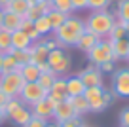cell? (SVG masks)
I'll list each match as a JSON object with an SVG mask.
<instances>
[{
	"instance_id": "1",
	"label": "cell",
	"mask_w": 129,
	"mask_h": 127,
	"mask_svg": "<svg viewBox=\"0 0 129 127\" xmlns=\"http://www.w3.org/2000/svg\"><path fill=\"white\" fill-rule=\"evenodd\" d=\"M84 32H85L84 19H80L78 15H69L59 28H55V30L51 32V36L57 40L59 48L69 49V48H74V46H76V42L80 40V36L84 34Z\"/></svg>"
},
{
	"instance_id": "2",
	"label": "cell",
	"mask_w": 129,
	"mask_h": 127,
	"mask_svg": "<svg viewBox=\"0 0 129 127\" xmlns=\"http://www.w3.org/2000/svg\"><path fill=\"white\" fill-rule=\"evenodd\" d=\"M85 23V30L95 34L97 38H108L110 30H112L114 23H116V15L110 10H101V12H91L87 15Z\"/></svg>"
},
{
	"instance_id": "3",
	"label": "cell",
	"mask_w": 129,
	"mask_h": 127,
	"mask_svg": "<svg viewBox=\"0 0 129 127\" xmlns=\"http://www.w3.org/2000/svg\"><path fill=\"white\" fill-rule=\"evenodd\" d=\"M48 65L57 76H64L72 67V57L69 55V51L63 48H57L53 51H49L48 55Z\"/></svg>"
},
{
	"instance_id": "4",
	"label": "cell",
	"mask_w": 129,
	"mask_h": 127,
	"mask_svg": "<svg viewBox=\"0 0 129 127\" xmlns=\"http://www.w3.org/2000/svg\"><path fill=\"white\" fill-rule=\"evenodd\" d=\"M87 61H89V65H95V67L106 63V61H114L112 42H110L108 38H103L101 42H99V44L87 53Z\"/></svg>"
},
{
	"instance_id": "5",
	"label": "cell",
	"mask_w": 129,
	"mask_h": 127,
	"mask_svg": "<svg viewBox=\"0 0 129 127\" xmlns=\"http://www.w3.org/2000/svg\"><path fill=\"white\" fill-rule=\"evenodd\" d=\"M23 83L25 80L21 76V72H4V74H0V91H4L8 97H19Z\"/></svg>"
},
{
	"instance_id": "6",
	"label": "cell",
	"mask_w": 129,
	"mask_h": 127,
	"mask_svg": "<svg viewBox=\"0 0 129 127\" xmlns=\"http://www.w3.org/2000/svg\"><path fill=\"white\" fill-rule=\"evenodd\" d=\"M46 97H48V91H46L38 82H25L23 87H21V91H19V99L23 101L27 106H30V104L38 103V101H42V99H46Z\"/></svg>"
},
{
	"instance_id": "7",
	"label": "cell",
	"mask_w": 129,
	"mask_h": 127,
	"mask_svg": "<svg viewBox=\"0 0 129 127\" xmlns=\"http://www.w3.org/2000/svg\"><path fill=\"white\" fill-rule=\"evenodd\" d=\"M112 91L120 99H129V67L116 68L112 72Z\"/></svg>"
},
{
	"instance_id": "8",
	"label": "cell",
	"mask_w": 129,
	"mask_h": 127,
	"mask_svg": "<svg viewBox=\"0 0 129 127\" xmlns=\"http://www.w3.org/2000/svg\"><path fill=\"white\" fill-rule=\"evenodd\" d=\"M78 76H80L85 87H105V76L95 65H87Z\"/></svg>"
},
{
	"instance_id": "9",
	"label": "cell",
	"mask_w": 129,
	"mask_h": 127,
	"mask_svg": "<svg viewBox=\"0 0 129 127\" xmlns=\"http://www.w3.org/2000/svg\"><path fill=\"white\" fill-rule=\"evenodd\" d=\"M103 93H105V87H85L84 97H85V101H87V104H89V112H95L97 114V112L106 110Z\"/></svg>"
},
{
	"instance_id": "10",
	"label": "cell",
	"mask_w": 129,
	"mask_h": 127,
	"mask_svg": "<svg viewBox=\"0 0 129 127\" xmlns=\"http://www.w3.org/2000/svg\"><path fill=\"white\" fill-rule=\"evenodd\" d=\"M55 101H51L49 97H46V99H42V101H38V103H34V104H30V112H32V116H36V118H42V119H46V121H49V119H53V110H55Z\"/></svg>"
},
{
	"instance_id": "11",
	"label": "cell",
	"mask_w": 129,
	"mask_h": 127,
	"mask_svg": "<svg viewBox=\"0 0 129 127\" xmlns=\"http://www.w3.org/2000/svg\"><path fill=\"white\" fill-rule=\"evenodd\" d=\"M72 118H80V116H76V112H74L69 97L55 104V110H53V121L63 123V121H69V119H72Z\"/></svg>"
},
{
	"instance_id": "12",
	"label": "cell",
	"mask_w": 129,
	"mask_h": 127,
	"mask_svg": "<svg viewBox=\"0 0 129 127\" xmlns=\"http://www.w3.org/2000/svg\"><path fill=\"white\" fill-rule=\"evenodd\" d=\"M48 97L51 101H55V103H61V101H64L69 97L67 95V76H57L53 85L48 91Z\"/></svg>"
},
{
	"instance_id": "13",
	"label": "cell",
	"mask_w": 129,
	"mask_h": 127,
	"mask_svg": "<svg viewBox=\"0 0 129 127\" xmlns=\"http://www.w3.org/2000/svg\"><path fill=\"white\" fill-rule=\"evenodd\" d=\"M30 118H32V112H30V108H28L27 104H21L19 108H15L13 112H10V114L6 116V119H10L13 125H19V127H25L30 121Z\"/></svg>"
},
{
	"instance_id": "14",
	"label": "cell",
	"mask_w": 129,
	"mask_h": 127,
	"mask_svg": "<svg viewBox=\"0 0 129 127\" xmlns=\"http://www.w3.org/2000/svg\"><path fill=\"white\" fill-rule=\"evenodd\" d=\"M30 51H32V63H34V65L48 63L49 49H48V46H46L44 38H40L38 42H32V46H30Z\"/></svg>"
},
{
	"instance_id": "15",
	"label": "cell",
	"mask_w": 129,
	"mask_h": 127,
	"mask_svg": "<svg viewBox=\"0 0 129 127\" xmlns=\"http://www.w3.org/2000/svg\"><path fill=\"white\" fill-rule=\"evenodd\" d=\"M49 10H51L49 0H40V2H36V4H28V10H27V13H25V19L34 21L40 15H46Z\"/></svg>"
},
{
	"instance_id": "16",
	"label": "cell",
	"mask_w": 129,
	"mask_h": 127,
	"mask_svg": "<svg viewBox=\"0 0 129 127\" xmlns=\"http://www.w3.org/2000/svg\"><path fill=\"white\" fill-rule=\"evenodd\" d=\"M112 42V53H114V61H127L129 59V38H121V40H110Z\"/></svg>"
},
{
	"instance_id": "17",
	"label": "cell",
	"mask_w": 129,
	"mask_h": 127,
	"mask_svg": "<svg viewBox=\"0 0 129 127\" xmlns=\"http://www.w3.org/2000/svg\"><path fill=\"white\" fill-rule=\"evenodd\" d=\"M99 42H101V38H97L95 34H91V32L85 30L84 34L80 36V40L76 42V46H74V48H78L80 51H84V53H89L97 44H99Z\"/></svg>"
},
{
	"instance_id": "18",
	"label": "cell",
	"mask_w": 129,
	"mask_h": 127,
	"mask_svg": "<svg viewBox=\"0 0 129 127\" xmlns=\"http://www.w3.org/2000/svg\"><path fill=\"white\" fill-rule=\"evenodd\" d=\"M85 85L80 80V76H67V95L69 97H78L84 95Z\"/></svg>"
},
{
	"instance_id": "19",
	"label": "cell",
	"mask_w": 129,
	"mask_h": 127,
	"mask_svg": "<svg viewBox=\"0 0 129 127\" xmlns=\"http://www.w3.org/2000/svg\"><path fill=\"white\" fill-rule=\"evenodd\" d=\"M30 46H32V40L23 30H13L12 32V48L13 49H28Z\"/></svg>"
},
{
	"instance_id": "20",
	"label": "cell",
	"mask_w": 129,
	"mask_h": 127,
	"mask_svg": "<svg viewBox=\"0 0 129 127\" xmlns=\"http://www.w3.org/2000/svg\"><path fill=\"white\" fill-rule=\"evenodd\" d=\"M21 21H23V17H21V15L12 13V12H6V10H4V21H2V28H6V30H10V32L19 30Z\"/></svg>"
},
{
	"instance_id": "21",
	"label": "cell",
	"mask_w": 129,
	"mask_h": 127,
	"mask_svg": "<svg viewBox=\"0 0 129 127\" xmlns=\"http://www.w3.org/2000/svg\"><path fill=\"white\" fill-rule=\"evenodd\" d=\"M70 99V104H72V108H74V112H76V116H85V114H89V104H87V101H85V97L84 95H78V97H69Z\"/></svg>"
},
{
	"instance_id": "22",
	"label": "cell",
	"mask_w": 129,
	"mask_h": 127,
	"mask_svg": "<svg viewBox=\"0 0 129 127\" xmlns=\"http://www.w3.org/2000/svg\"><path fill=\"white\" fill-rule=\"evenodd\" d=\"M19 72H21V76H23V80H25V82H36V80H38V76L42 74V72H40V68H38V65H34V63L23 65Z\"/></svg>"
},
{
	"instance_id": "23",
	"label": "cell",
	"mask_w": 129,
	"mask_h": 127,
	"mask_svg": "<svg viewBox=\"0 0 129 127\" xmlns=\"http://www.w3.org/2000/svg\"><path fill=\"white\" fill-rule=\"evenodd\" d=\"M32 25H34V28L38 30V34L44 38V36H49L53 32V28H51V25H49V19H48V15H40L38 19H34L32 21Z\"/></svg>"
},
{
	"instance_id": "24",
	"label": "cell",
	"mask_w": 129,
	"mask_h": 127,
	"mask_svg": "<svg viewBox=\"0 0 129 127\" xmlns=\"http://www.w3.org/2000/svg\"><path fill=\"white\" fill-rule=\"evenodd\" d=\"M21 67H23V65L17 63L12 53H4V57H2V74H4V72H19Z\"/></svg>"
},
{
	"instance_id": "25",
	"label": "cell",
	"mask_w": 129,
	"mask_h": 127,
	"mask_svg": "<svg viewBox=\"0 0 129 127\" xmlns=\"http://www.w3.org/2000/svg\"><path fill=\"white\" fill-rule=\"evenodd\" d=\"M4 10L25 17V13H27V10H28V2H27V0H10V4L6 6Z\"/></svg>"
},
{
	"instance_id": "26",
	"label": "cell",
	"mask_w": 129,
	"mask_h": 127,
	"mask_svg": "<svg viewBox=\"0 0 129 127\" xmlns=\"http://www.w3.org/2000/svg\"><path fill=\"white\" fill-rule=\"evenodd\" d=\"M46 15H48V19H49V25H51V28L53 30H55V28H59L61 25L64 23V19H67V13H63V12H59V10H49L48 13H46Z\"/></svg>"
},
{
	"instance_id": "27",
	"label": "cell",
	"mask_w": 129,
	"mask_h": 127,
	"mask_svg": "<svg viewBox=\"0 0 129 127\" xmlns=\"http://www.w3.org/2000/svg\"><path fill=\"white\" fill-rule=\"evenodd\" d=\"M19 30H23L25 34L28 36V38L32 40V42H38V40L42 38L40 34H38V30L34 28V25H32V21L30 19H25L23 17V21H21V27H19Z\"/></svg>"
},
{
	"instance_id": "28",
	"label": "cell",
	"mask_w": 129,
	"mask_h": 127,
	"mask_svg": "<svg viewBox=\"0 0 129 127\" xmlns=\"http://www.w3.org/2000/svg\"><path fill=\"white\" fill-rule=\"evenodd\" d=\"M8 53H12L19 65H28V63H32V51H30V48H28V49H13V48H12Z\"/></svg>"
},
{
	"instance_id": "29",
	"label": "cell",
	"mask_w": 129,
	"mask_h": 127,
	"mask_svg": "<svg viewBox=\"0 0 129 127\" xmlns=\"http://www.w3.org/2000/svg\"><path fill=\"white\" fill-rule=\"evenodd\" d=\"M116 19L129 21V0H118L116 2V12H112Z\"/></svg>"
},
{
	"instance_id": "30",
	"label": "cell",
	"mask_w": 129,
	"mask_h": 127,
	"mask_svg": "<svg viewBox=\"0 0 129 127\" xmlns=\"http://www.w3.org/2000/svg\"><path fill=\"white\" fill-rule=\"evenodd\" d=\"M121 38H127V32H125V28H123V21L116 19V23H114L112 30H110V34H108V40H121Z\"/></svg>"
},
{
	"instance_id": "31",
	"label": "cell",
	"mask_w": 129,
	"mask_h": 127,
	"mask_svg": "<svg viewBox=\"0 0 129 127\" xmlns=\"http://www.w3.org/2000/svg\"><path fill=\"white\" fill-rule=\"evenodd\" d=\"M53 10H59V12L67 13V15H72L74 10H72V2L70 0H49Z\"/></svg>"
},
{
	"instance_id": "32",
	"label": "cell",
	"mask_w": 129,
	"mask_h": 127,
	"mask_svg": "<svg viewBox=\"0 0 129 127\" xmlns=\"http://www.w3.org/2000/svg\"><path fill=\"white\" fill-rule=\"evenodd\" d=\"M55 78H57V74H55V72H53V70H48V72H42V74L38 76V80H36V82L40 83V85L46 89V91H49V87L53 85Z\"/></svg>"
},
{
	"instance_id": "33",
	"label": "cell",
	"mask_w": 129,
	"mask_h": 127,
	"mask_svg": "<svg viewBox=\"0 0 129 127\" xmlns=\"http://www.w3.org/2000/svg\"><path fill=\"white\" fill-rule=\"evenodd\" d=\"M12 49V32L0 27V51L8 53Z\"/></svg>"
},
{
	"instance_id": "34",
	"label": "cell",
	"mask_w": 129,
	"mask_h": 127,
	"mask_svg": "<svg viewBox=\"0 0 129 127\" xmlns=\"http://www.w3.org/2000/svg\"><path fill=\"white\" fill-rule=\"evenodd\" d=\"M110 6H112V0H87V10H89V12L108 10Z\"/></svg>"
},
{
	"instance_id": "35",
	"label": "cell",
	"mask_w": 129,
	"mask_h": 127,
	"mask_svg": "<svg viewBox=\"0 0 129 127\" xmlns=\"http://www.w3.org/2000/svg\"><path fill=\"white\" fill-rule=\"evenodd\" d=\"M118 119H120V127H129V106L118 114Z\"/></svg>"
},
{
	"instance_id": "36",
	"label": "cell",
	"mask_w": 129,
	"mask_h": 127,
	"mask_svg": "<svg viewBox=\"0 0 129 127\" xmlns=\"http://www.w3.org/2000/svg\"><path fill=\"white\" fill-rule=\"evenodd\" d=\"M61 127H85V123L82 121V118H72V119H69V121H63V123H59Z\"/></svg>"
},
{
	"instance_id": "37",
	"label": "cell",
	"mask_w": 129,
	"mask_h": 127,
	"mask_svg": "<svg viewBox=\"0 0 129 127\" xmlns=\"http://www.w3.org/2000/svg\"><path fill=\"white\" fill-rule=\"evenodd\" d=\"M70 2H72L74 12H84V10H87V0H70Z\"/></svg>"
},
{
	"instance_id": "38",
	"label": "cell",
	"mask_w": 129,
	"mask_h": 127,
	"mask_svg": "<svg viewBox=\"0 0 129 127\" xmlns=\"http://www.w3.org/2000/svg\"><path fill=\"white\" fill-rule=\"evenodd\" d=\"M114 63H116V61H106V63H103V65H99V70L103 72V74H105V72H114L116 70V67H114Z\"/></svg>"
},
{
	"instance_id": "39",
	"label": "cell",
	"mask_w": 129,
	"mask_h": 127,
	"mask_svg": "<svg viewBox=\"0 0 129 127\" xmlns=\"http://www.w3.org/2000/svg\"><path fill=\"white\" fill-rule=\"evenodd\" d=\"M44 125H46V119L36 118V116H32V118H30V121H28L25 127H44Z\"/></svg>"
},
{
	"instance_id": "40",
	"label": "cell",
	"mask_w": 129,
	"mask_h": 127,
	"mask_svg": "<svg viewBox=\"0 0 129 127\" xmlns=\"http://www.w3.org/2000/svg\"><path fill=\"white\" fill-rule=\"evenodd\" d=\"M8 99H10V97L6 95L4 91H0V108H4V106H6V103H8Z\"/></svg>"
},
{
	"instance_id": "41",
	"label": "cell",
	"mask_w": 129,
	"mask_h": 127,
	"mask_svg": "<svg viewBox=\"0 0 129 127\" xmlns=\"http://www.w3.org/2000/svg\"><path fill=\"white\" fill-rule=\"evenodd\" d=\"M6 121V112H4V108H0V125Z\"/></svg>"
},
{
	"instance_id": "42",
	"label": "cell",
	"mask_w": 129,
	"mask_h": 127,
	"mask_svg": "<svg viewBox=\"0 0 129 127\" xmlns=\"http://www.w3.org/2000/svg\"><path fill=\"white\" fill-rule=\"evenodd\" d=\"M44 127H61V125H59L57 121H46V125H44Z\"/></svg>"
},
{
	"instance_id": "43",
	"label": "cell",
	"mask_w": 129,
	"mask_h": 127,
	"mask_svg": "<svg viewBox=\"0 0 129 127\" xmlns=\"http://www.w3.org/2000/svg\"><path fill=\"white\" fill-rule=\"evenodd\" d=\"M2 21H4V8H0V27H2Z\"/></svg>"
},
{
	"instance_id": "44",
	"label": "cell",
	"mask_w": 129,
	"mask_h": 127,
	"mask_svg": "<svg viewBox=\"0 0 129 127\" xmlns=\"http://www.w3.org/2000/svg\"><path fill=\"white\" fill-rule=\"evenodd\" d=\"M10 4V0H0V8H6Z\"/></svg>"
},
{
	"instance_id": "45",
	"label": "cell",
	"mask_w": 129,
	"mask_h": 127,
	"mask_svg": "<svg viewBox=\"0 0 129 127\" xmlns=\"http://www.w3.org/2000/svg\"><path fill=\"white\" fill-rule=\"evenodd\" d=\"M123 28H125V32H127V36H129V21H123Z\"/></svg>"
},
{
	"instance_id": "46",
	"label": "cell",
	"mask_w": 129,
	"mask_h": 127,
	"mask_svg": "<svg viewBox=\"0 0 129 127\" xmlns=\"http://www.w3.org/2000/svg\"><path fill=\"white\" fill-rule=\"evenodd\" d=\"M2 57H4V53L0 51V74H2Z\"/></svg>"
},
{
	"instance_id": "47",
	"label": "cell",
	"mask_w": 129,
	"mask_h": 127,
	"mask_svg": "<svg viewBox=\"0 0 129 127\" xmlns=\"http://www.w3.org/2000/svg\"><path fill=\"white\" fill-rule=\"evenodd\" d=\"M28 4H36V2H40V0H27Z\"/></svg>"
},
{
	"instance_id": "48",
	"label": "cell",
	"mask_w": 129,
	"mask_h": 127,
	"mask_svg": "<svg viewBox=\"0 0 129 127\" xmlns=\"http://www.w3.org/2000/svg\"><path fill=\"white\" fill-rule=\"evenodd\" d=\"M85 127H87V125H85Z\"/></svg>"
}]
</instances>
